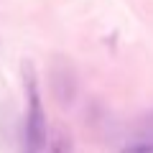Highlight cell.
I'll use <instances>...</instances> for the list:
<instances>
[{
	"instance_id": "6da1fadb",
	"label": "cell",
	"mask_w": 153,
	"mask_h": 153,
	"mask_svg": "<svg viewBox=\"0 0 153 153\" xmlns=\"http://www.w3.org/2000/svg\"><path fill=\"white\" fill-rule=\"evenodd\" d=\"M23 89H26V125H23V153H41L46 148V112L41 105L38 79L33 66L23 64Z\"/></svg>"
},
{
	"instance_id": "3957f363",
	"label": "cell",
	"mask_w": 153,
	"mask_h": 153,
	"mask_svg": "<svg viewBox=\"0 0 153 153\" xmlns=\"http://www.w3.org/2000/svg\"><path fill=\"white\" fill-rule=\"evenodd\" d=\"M41 153H71V140H69V135H56L54 140H49L46 143V148Z\"/></svg>"
},
{
	"instance_id": "7a4b0ae2",
	"label": "cell",
	"mask_w": 153,
	"mask_h": 153,
	"mask_svg": "<svg viewBox=\"0 0 153 153\" xmlns=\"http://www.w3.org/2000/svg\"><path fill=\"white\" fill-rule=\"evenodd\" d=\"M120 153H153V135H146V138H138V140L123 146Z\"/></svg>"
}]
</instances>
